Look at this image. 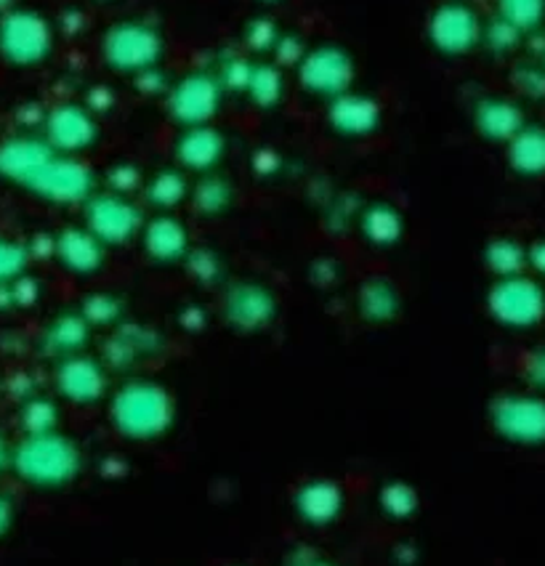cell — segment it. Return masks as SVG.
Here are the masks:
<instances>
[{"label": "cell", "mask_w": 545, "mask_h": 566, "mask_svg": "<svg viewBox=\"0 0 545 566\" xmlns=\"http://www.w3.org/2000/svg\"><path fill=\"white\" fill-rule=\"evenodd\" d=\"M0 181L56 208L83 206L96 192V174L81 157L56 153L30 130L0 142Z\"/></svg>", "instance_id": "6da1fadb"}, {"label": "cell", "mask_w": 545, "mask_h": 566, "mask_svg": "<svg viewBox=\"0 0 545 566\" xmlns=\"http://www.w3.org/2000/svg\"><path fill=\"white\" fill-rule=\"evenodd\" d=\"M83 469L81 447L62 431L30 433L11 447L9 471L24 486H32L38 492L67 490L81 479Z\"/></svg>", "instance_id": "7a4b0ae2"}, {"label": "cell", "mask_w": 545, "mask_h": 566, "mask_svg": "<svg viewBox=\"0 0 545 566\" xmlns=\"http://www.w3.org/2000/svg\"><path fill=\"white\" fill-rule=\"evenodd\" d=\"M109 423L130 442H155L176 423V399L153 378H128L109 397Z\"/></svg>", "instance_id": "3957f363"}, {"label": "cell", "mask_w": 545, "mask_h": 566, "mask_svg": "<svg viewBox=\"0 0 545 566\" xmlns=\"http://www.w3.org/2000/svg\"><path fill=\"white\" fill-rule=\"evenodd\" d=\"M98 54L113 72L136 77L142 72L160 67L163 56H166V38L155 24L142 22V19H126L104 32Z\"/></svg>", "instance_id": "277c9868"}, {"label": "cell", "mask_w": 545, "mask_h": 566, "mask_svg": "<svg viewBox=\"0 0 545 566\" xmlns=\"http://www.w3.org/2000/svg\"><path fill=\"white\" fill-rule=\"evenodd\" d=\"M56 30L32 9H11L0 17V59L11 67H41L54 54Z\"/></svg>", "instance_id": "5b68a950"}, {"label": "cell", "mask_w": 545, "mask_h": 566, "mask_svg": "<svg viewBox=\"0 0 545 566\" xmlns=\"http://www.w3.org/2000/svg\"><path fill=\"white\" fill-rule=\"evenodd\" d=\"M354 77H357L354 56L344 45L336 43L314 45L295 67V81H298L301 91L314 98H322V102H333V98L349 94Z\"/></svg>", "instance_id": "8992f818"}, {"label": "cell", "mask_w": 545, "mask_h": 566, "mask_svg": "<svg viewBox=\"0 0 545 566\" xmlns=\"http://www.w3.org/2000/svg\"><path fill=\"white\" fill-rule=\"evenodd\" d=\"M144 210L126 195L94 192L83 202V227L104 248H123L139 240L144 227Z\"/></svg>", "instance_id": "52a82bcc"}, {"label": "cell", "mask_w": 545, "mask_h": 566, "mask_svg": "<svg viewBox=\"0 0 545 566\" xmlns=\"http://www.w3.org/2000/svg\"><path fill=\"white\" fill-rule=\"evenodd\" d=\"M488 312L497 325L530 331L545 319V287L527 274L501 276L488 293Z\"/></svg>", "instance_id": "ba28073f"}, {"label": "cell", "mask_w": 545, "mask_h": 566, "mask_svg": "<svg viewBox=\"0 0 545 566\" xmlns=\"http://www.w3.org/2000/svg\"><path fill=\"white\" fill-rule=\"evenodd\" d=\"M227 91L221 88L216 72H187L168 88L166 112L181 128L210 125L221 112Z\"/></svg>", "instance_id": "9c48e42d"}, {"label": "cell", "mask_w": 545, "mask_h": 566, "mask_svg": "<svg viewBox=\"0 0 545 566\" xmlns=\"http://www.w3.org/2000/svg\"><path fill=\"white\" fill-rule=\"evenodd\" d=\"M490 423L501 439L518 447L545 444V399L509 391L490 401Z\"/></svg>", "instance_id": "30bf717a"}, {"label": "cell", "mask_w": 545, "mask_h": 566, "mask_svg": "<svg viewBox=\"0 0 545 566\" xmlns=\"http://www.w3.org/2000/svg\"><path fill=\"white\" fill-rule=\"evenodd\" d=\"M482 28L484 22L474 6L465 0H448L431 11L426 35L437 54L458 59L482 45Z\"/></svg>", "instance_id": "8fae6325"}, {"label": "cell", "mask_w": 545, "mask_h": 566, "mask_svg": "<svg viewBox=\"0 0 545 566\" xmlns=\"http://www.w3.org/2000/svg\"><path fill=\"white\" fill-rule=\"evenodd\" d=\"M41 136L56 153L81 157L96 147L102 138L98 117L81 102H62L43 115Z\"/></svg>", "instance_id": "7c38bea8"}, {"label": "cell", "mask_w": 545, "mask_h": 566, "mask_svg": "<svg viewBox=\"0 0 545 566\" xmlns=\"http://www.w3.org/2000/svg\"><path fill=\"white\" fill-rule=\"evenodd\" d=\"M219 308L224 325L240 335H255L266 331L277 319L280 312L277 295L253 280H238L227 285Z\"/></svg>", "instance_id": "4fadbf2b"}, {"label": "cell", "mask_w": 545, "mask_h": 566, "mask_svg": "<svg viewBox=\"0 0 545 566\" xmlns=\"http://www.w3.org/2000/svg\"><path fill=\"white\" fill-rule=\"evenodd\" d=\"M51 380L59 399L75 407H94L109 394V370L85 352L54 361Z\"/></svg>", "instance_id": "5bb4252c"}, {"label": "cell", "mask_w": 545, "mask_h": 566, "mask_svg": "<svg viewBox=\"0 0 545 566\" xmlns=\"http://www.w3.org/2000/svg\"><path fill=\"white\" fill-rule=\"evenodd\" d=\"M166 348V338L153 325L120 322L102 346V365L109 373H130L144 359H155Z\"/></svg>", "instance_id": "9a60e30c"}, {"label": "cell", "mask_w": 545, "mask_h": 566, "mask_svg": "<svg viewBox=\"0 0 545 566\" xmlns=\"http://www.w3.org/2000/svg\"><path fill=\"white\" fill-rule=\"evenodd\" d=\"M51 259L77 280H91L107 263V248L83 223H70L54 234V255Z\"/></svg>", "instance_id": "2e32d148"}, {"label": "cell", "mask_w": 545, "mask_h": 566, "mask_svg": "<svg viewBox=\"0 0 545 566\" xmlns=\"http://www.w3.org/2000/svg\"><path fill=\"white\" fill-rule=\"evenodd\" d=\"M227 155V136L210 125H195V128H181V134L176 136L174 144V157L176 166L184 174H216V168L221 166Z\"/></svg>", "instance_id": "e0dca14e"}, {"label": "cell", "mask_w": 545, "mask_h": 566, "mask_svg": "<svg viewBox=\"0 0 545 566\" xmlns=\"http://www.w3.org/2000/svg\"><path fill=\"white\" fill-rule=\"evenodd\" d=\"M142 253L153 263L160 266H174V263H184V259L192 250V240H189V229L184 221L174 213H155L153 219L144 221L139 232Z\"/></svg>", "instance_id": "ac0fdd59"}, {"label": "cell", "mask_w": 545, "mask_h": 566, "mask_svg": "<svg viewBox=\"0 0 545 566\" xmlns=\"http://www.w3.org/2000/svg\"><path fill=\"white\" fill-rule=\"evenodd\" d=\"M384 123V109L373 96L367 94H349L327 102V125L333 134L344 138H367L378 134Z\"/></svg>", "instance_id": "d6986e66"}, {"label": "cell", "mask_w": 545, "mask_h": 566, "mask_svg": "<svg viewBox=\"0 0 545 566\" xmlns=\"http://www.w3.org/2000/svg\"><path fill=\"white\" fill-rule=\"evenodd\" d=\"M527 123L524 107L511 96L490 94L474 104V128L490 144H509Z\"/></svg>", "instance_id": "ffe728a7"}, {"label": "cell", "mask_w": 545, "mask_h": 566, "mask_svg": "<svg viewBox=\"0 0 545 566\" xmlns=\"http://www.w3.org/2000/svg\"><path fill=\"white\" fill-rule=\"evenodd\" d=\"M91 333H94V327L85 322L83 314L77 308H67L43 327L41 338H38V352L51 361L83 354L91 340Z\"/></svg>", "instance_id": "44dd1931"}, {"label": "cell", "mask_w": 545, "mask_h": 566, "mask_svg": "<svg viewBox=\"0 0 545 566\" xmlns=\"http://www.w3.org/2000/svg\"><path fill=\"white\" fill-rule=\"evenodd\" d=\"M344 486L333 479H306L295 486L293 509L306 524L325 526L333 524L344 511Z\"/></svg>", "instance_id": "7402d4cb"}, {"label": "cell", "mask_w": 545, "mask_h": 566, "mask_svg": "<svg viewBox=\"0 0 545 566\" xmlns=\"http://www.w3.org/2000/svg\"><path fill=\"white\" fill-rule=\"evenodd\" d=\"M357 314L370 325H389L402 314V295L386 276H367L354 298Z\"/></svg>", "instance_id": "603a6c76"}, {"label": "cell", "mask_w": 545, "mask_h": 566, "mask_svg": "<svg viewBox=\"0 0 545 566\" xmlns=\"http://www.w3.org/2000/svg\"><path fill=\"white\" fill-rule=\"evenodd\" d=\"M505 163L516 176H545V125L524 123V128L505 144Z\"/></svg>", "instance_id": "cb8c5ba5"}, {"label": "cell", "mask_w": 545, "mask_h": 566, "mask_svg": "<svg viewBox=\"0 0 545 566\" xmlns=\"http://www.w3.org/2000/svg\"><path fill=\"white\" fill-rule=\"evenodd\" d=\"M357 229L373 248L389 250L402 240L405 219L402 213H399V208H394L391 202L376 200L367 202V206L359 210Z\"/></svg>", "instance_id": "d4e9b609"}, {"label": "cell", "mask_w": 545, "mask_h": 566, "mask_svg": "<svg viewBox=\"0 0 545 566\" xmlns=\"http://www.w3.org/2000/svg\"><path fill=\"white\" fill-rule=\"evenodd\" d=\"M189 192H192V184H189L181 168L157 170L155 176L144 179L142 187L144 200L157 213H174L176 208H181L189 200Z\"/></svg>", "instance_id": "484cf974"}, {"label": "cell", "mask_w": 545, "mask_h": 566, "mask_svg": "<svg viewBox=\"0 0 545 566\" xmlns=\"http://www.w3.org/2000/svg\"><path fill=\"white\" fill-rule=\"evenodd\" d=\"M285 70L274 62H253L251 77H248L242 96L259 109H277L285 98Z\"/></svg>", "instance_id": "4316f807"}, {"label": "cell", "mask_w": 545, "mask_h": 566, "mask_svg": "<svg viewBox=\"0 0 545 566\" xmlns=\"http://www.w3.org/2000/svg\"><path fill=\"white\" fill-rule=\"evenodd\" d=\"M189 202L200 216L216 219V216H224L234 202V187L232 181L224 179L219 174H206L200 176V181L192 184V192H189Z\"/></svg>", "instance_id": "83f0119b"}, {"label": "cell", "mask_w": 545, "mask_h": 566, "mask_svg": "<svg viewBox=\"0 0 545 566\" xmlns=\"http://www.w3.org/2000/svg\"><path fill=\"white\" fill-rule=\"evenodd\" d=\"M17 420L22 426L24 437L30 433H49L59 431V423H62V410L54 399L43 397V394H32V397L19 401Z\"/></svg>", "instance_id": "f1b7e54d"}, {"label": "cell", "mask_w": 545, "mask_h": 566, "mask_svg": "<svg viewBox=\"0 0 545 566\" xmlns=\"http://www.w3.org/2000/svg\"><path fill=\"white\" fill-rule=\"evenodd\" d=\"M484 266L501 280V276H516L524 274L527 269V248L522 242L511 240V237H497V240L488 242L482 253Z\"/></svg>", "instance_id": "f546056e"}, {"label": "cell", "mask_w": 545, "mask_h": 566, "mask_svg": "<svg viewBox=\"0 0 545 566\" xmlns=\"http://www.w3.org/2000/svg\"><path fill=\"white\" fill-rule=\"evenodd\" d=\"M77 312L83 314L91 327H113L115 331L120 322H126V301L117 293L96 291L85 295L83 304L77 306Z\"/></svg>", "instance_id": "4dcf8cb0"}, {"label": "cell", "mask_w": 545, "mask_h": 566, "mask_svg": "<svg viewBox=\"0 0 545 566\" xmlns=\"http://www.w3.org/2000/svg\"><path fill=\"white\" fill-rule=\"evenodd\" d=\"M495 17H501L522 35L537 32L545 24V0H495Z\"/></svg>", "instance_id": "1f68e13d"}, {"label": "cell", "mask_w": 545, "mask_h": 566, "mask_svg": "<svg viewBox=\"0 0 545 566\" xmlns=\"http://www.w3.org/2000/svg\"><path fill=\"white\" fill-rule=\"evenodd\" d=\"M184 266L200 285H219L224 280V259L213 248H192L184 259Z\"/></svg>", "instance_id": "d6a6232c"}, {"label": "cell", "mask_w": 545, "mask_h": 566, "mask_svg": "<svg viewBox=\"0 0 545 566\" xmlns=\"http://www.w3.org/2000/svg\"><path fill=\"white\" fill-rule=\"evenodd\" d=\"M378 503L391 518H407L418 509V492L407 482H389L380 486Z\"/></svg>", "instance_id": "836d02e7"}, {"label": "cell", "mask_w": 545, "mask_h": 566, "mask_svg": "<svg viewBox=\"0 0 545 566\" xmlns=\"http://www.w3.org/2000/svg\"><path fill=\"white\" fill-rule=\"evenodd\" d=\"M522 32L503 22L501 17H492L482 28V45L492 56H509L522 45Z\"/></svg>", "instance_id": "e575fe53"}, {"label": "cell", "mask_w": 545, "mask_h": 566, "mask_svg": "<svg viewBox=\"0 0 545 566\" xmlns=\"http://www.w3.org/2000/svg\"><path fill=\"white\" fill-rule=\"evenodd\" d=\"M30 253L28 245L22 242L9 240V237L0 234V287L11 285L17 276H22L30 266Z\"/></svg>", "instance_id": "d590c367"}, {"label": "cell", "mask_w": 545, "mask_h": 566, "mask_svg": "<svg viewBox=\"0 0 545 566\" xmlns=\"http://www.w3.org/2000/svg\"><path fill=\"white\" fill-rule=\"evenodd\" d=\"M104 187H107V192L134 197L136 192H142L144 174L139 170V166H134V163L120 160L107 168V174H104Z\"/></svg>", "instance_id": "8d00e7d4"}, {"label": "cell", "mask_w": 545, "mask_h": 566, "mask_svg": "<svg viewBox=\"0 0 545 566\" xmlns=\"http://www.w3.org/2000/svg\"><path fill=\"white\" fill-rule=\"evenodd\" d=\"M245 45H248V51H251V54H272V49H274V43H277V38H280V28H277V22H274V19H269V17H255V19H251V22H248V28H245Z\"/></svg>", "instance_id": "74e56055"}, {"label": "cell", "mask_w": 545, "mask_h": 566, "mask_svg": "<svg viewBox=\"0 0 545 566\" xmlns=\"http://www.w3.org/2000/svg\"><path fill=\"white\" fill-rule=\"evenodd\" d=\"M251 67H253L251 56L232 54L221 62V70L216 72V77H219L221 88L229 91V94H242V91H245L248 77H251Z\"/></svg>", "instance_id": "f35d334b"}, {"label": "cell", "mask_w": 545, "mask_h": 566, "mask_svg": "<svg viewBox=\"0 0 545 566\" xmlns=\"http://www.w3.org/2000/svg\"><path fill=\"white\" fill-rule=\"evenodd\" d=\"M514 85L518 94L530 98H543L545 96V67L535 62H524L514 70Z\"/></svg>", "instance_id": "ab89813d"}, {"label": "cell", "mask_w": 545, "mask_h": 566, "mask_svg": "<svg viewBox=\"0 0 545 566\" xmlns=\"http://www.w3.org/2000/svg\"><path fill=\"white\" fill-rule=\"evenodd\" d=\"M306 43L301 41L298 35H295V32H280V38H277V43H274V49H272V62L277 64V67H282V70H287V67H298V62L301 59H304V54H306Z\"/></svg>", "instance_id": "60d3db41"}, {"label": "cell", "mask_w": 545, "mask_h": 566, "mask_svg": "<svg viewBox=\"0 0 545 566\" xmlns=\"http://www.w3.org/2000/svg\"><path fill=\"white\" fill-rule=\"evenodd\" d=\"M340 274H344L340 272V263L333 259H317L312 266H308V276H312L314 285L322 287V291H325V287L338 285Z\"/></svg>", "instance_id": "b9f144b4"}, {"label": "cell", "mask_w": 545, "mask_h": 566, "mask_svg": "<svg viewBox=\"0 0 545 566\" xmlns=\"http://www.w3.org/2000/svg\"><path fill=\"white\" fill-rule=\"evenodd\" d=\"M524 380L535 388H545V346L532 348V352L522 361Z\"/></svg>", "instance_id": "7bdbcfd3"}, {"label": "cell", "mask_w": 545, "mask_h": 566, "mask_svg": "<svg viewBox=\"0 0 545 566\" xmlns=\"http://www.w3.org/2000/svg\"><path fill=\"white\" fill-rule=\"evenodd\" d=\"M134 85H136V91H139V94H144V96H166L168 88H170L168 75L163 77L160 67L147 70V72H142V75H136Z\"/></svg>", "instance_id": "ee69618b"}, {"label": "cell", "mask_w": 545, "mask_h": 566, "mask_svg": "<svg viewBox=\"0 0 545 566\" xmlns=\"http://www.w3.org/2000/svg\"><path fill=\"white\" fill-rule=\"evenodd\" d=\"M251 168H253L255 176H261V179H269V176H274L282 168V157L274 153V149L261 147V149H255L253 157H251Z\"/></svg>", "instance_id": "f6af8a7d"}, {"label": "cell", "mask_w": 545, "mask_h": 566, "mask_svg": "<svg viewBox=\"0 0 545 566\" xmlns=\"http://www.w3.org/2000/svg\"><path fill=\"white\" fill-rule=\"evenodd\" d=\"M83 104L98 117V115H104V112H107V109L115 107V94L107 88V85H94V88H91L88 94H85V102Z\"/></svg>", "instance_id": "bcb514c9"}, {"label": "cell", "mask_w": 545, "mask_h": 566, "mask_svg": "<svg viewBox=\"0 0 545 566\" xmlns=\"http://www.w3.org/2000/svg\"><path fill=\"white\" fill-rule=\"evenodd\" d=\"M179 325H181L184 331H187V333H200L202 327L208 325V314H206V308L197 306V304L184 306L181 312H179Z\"/></svg>", "instance_id": "7dc6e473"}, {"label": "cell", "mask_w": 545, "mask_h": 566, "mask_svg": "<svg viewBox=\"0 0 545 566\" xmlns=\"http://www.w3.org/2000/svg\"><path fill=\"white\" fill-rule=\"evenodd\" d=\"M14 511H17L14 500H11L9 492L0 490V535L9 532V526L14 524Z\"/></svg>", "instance_id": "c3c4849f"}, {"label": "cell", "mask_w": 545, "mask_h": 566, "mask_svg": "<svg viewBox=\"0 0 545 566\" xmlns=\"http://www.w3.org/2000/svg\"><path fill=\"white\" fill-rule=\"evenodd\" d=\"M527 266H532L537 274L545 276V240H537L535 245L527 248Z\"/></svg>", "instance_id": "681fc988"}, {"label": "cell", "mask_w": 545, "mask_h": 566, "mask_svg": "<svg viewBox=\"0 0 545 566\" xmlns=\"http://www.w3.org/2000/svg\"><path fill=\"white\" fill-rule=\"evenodd\" d=\"M9 463H11V444L9 439H6V433L0 431V473L9 471Z\"/></svg>", "instance_id": "f907efd6"}, {"label": "cell", "mask_w": 545, "mask_h": 566, "mask_svg": "<svg viewBox=\"0 0 545 566\" xmlns=\"http://www.w3.org/2000/svg\"><path fill=\"white\" fill-rule=\"evenodd\" d=\"M295 566H327V564L319 562L317 556H306L304 562H301V558H295Z\"/></svg>", "instance_id": "816d5d0a"}]
</instances>
